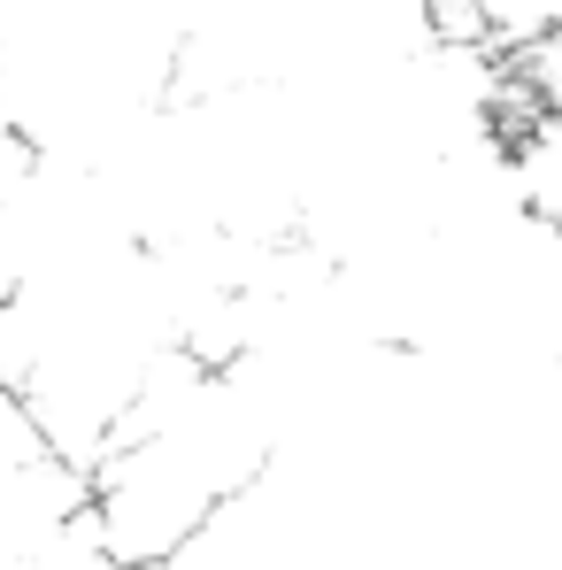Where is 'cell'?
Returning a JSON list of instances; mask_svg holds the SVG:
<instances>
[{
    "mask_svg": "<svg viewBox=\"0 0 562 570\" xmlns=\"http://www.w3.org/2000/svg\"><path fill=\"white\" fill-rule=\"evenodd\" d=\"M440 31L493 62H516L562 39V0H440Z\"/></svg>",
    "mask_w": 562,
    "mask_h": 570,
    "instance_id": "obj_1",
    "label": "cell"
}]
</instances>
